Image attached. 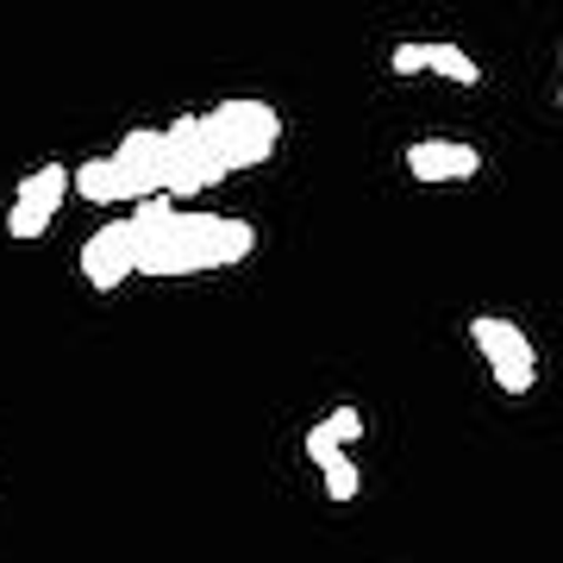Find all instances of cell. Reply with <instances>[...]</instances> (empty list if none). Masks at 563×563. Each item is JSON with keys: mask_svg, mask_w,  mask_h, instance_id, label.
I'll return each mask as SVG.
<instances>
[{"mask_svg": "<svg viewBox=\"0 0 563 563\" xmlns=\"http://www.w3.org/2000/svg\"><path fill=\"white\" fill-rule=\"evenodd\" d=\"M125 232H132V269L139 276H201V269H232L257 251L251 220H239V213H181L169 195L132 207Z\"/></svg>", "mask_w": 563, "mask_h": 563, "instance_id": "obj_1", "label": "cell"}, {"mask_svg": "<svg viewBox=\"0 0 563 563\" xmlns=\"http://www.w3.org/2000/svg\"><path fill=\"white\" fill-rule=\"evenodd\" d=\"M195 120H201V151L220 176L257 169L282 139V113L269 101H220L213 113H195Z\"/></svg>", "mask_w": 563, "mask_h": 563, "instance_id": "obj_2", "label": "cell"}, {"mask_svg": "<svg viewBox=\"0 0 563 563\" xmlns=\"http://www.w3.org/2000/svg\"><path fill=\"white\" fill-rule=\"evenodd\" d=\"M470 339H476V351L488 357L501 395H526V388L539 383V351H532V339H526L514 320H501V313H476V320H470Z\"/></svg>", "mask_w": 563, "mask_h": 563, "instance_id": "obj_3", "label": "cell"}, {"mask_svg": "<svg viewBox=\"0 0 563 563\" xmlns=\"http://www.w3.org/2000/svg\"><path fill=\"white\" fill-rule=\"evenodd\" d=\"M107 188H113V207H139L163 195V132L157 125L120 139V151L107 157Z\"/></svg>", "mask_w": 563, "mask_h": 563, "instance_id": "obj_4", "label": "cell"}, {"mask_svg": "<svg viewBox=\"0 0 563 563\" xmlns=\"http://www.w3.org/2000/svg\"><path fill=\"white\" fill-rule=\"evenodd\" d=\"M76 269L95 295H113V288L132 276V232H125V220H107L101 232H88L81 251H76Z\"/></svg>", "mask_w": 563, "mask_h": 563, "instance_id": "obj_5", "label": "cell"}, {"mask_svg": "<svg viewBox=\"0 0 563 563\" xmlns=\"http://www.w3.org/2000/svg\"><path fill=\"white\" fill-rule=\"evenodd\" d=\"M483 169V151L457 139H420L407 144V176L413 181H470Z\"/></svg>", "mask_w": 563, "mask_h": 563, "instance_id": "obj_6", "label": "cell"}, {"mask_svg": "<svg viewBox=\"0 0 563 563\" xmlns=\"http://www.w3.org/2000/svg\"><path fill=\"white\" fill-rule=\"evenodd\" d=\"M63 195H69V163H38V169L20 181V201L38 207V213H51V220H57Z\"/></svg>", "mask_w": 563, "mask_h": 563, "instance_id": "obj_7", "label": "cell"}, {"mask_svg": "<svg viewBox=\"0 0 563 563\" xmlns=\"http://www.w3.org/2000/svg\"><path fill=\"white\" fill-rule=\"evenodd\" d=\"M426 69L444 76V81H457V88H476V81H483V63L470 57L463 44H426Z\"/></svg>", "mask_w": 563, "mask_h": 563, "instance_id": "obj_8", "label": "cell"}, {"mask_svg": "<svg viewBox=\"0 0 563 563\" xmlns=\"http://www.w3.org/2000/svg\"><path fill=\"white\" fill-rule=\"evenodd\" d=\"M76 195L88 207H113V188H107V157H88V163H76Z\"/></svg>", "mask_w": 563, "mask_h": 563, "instance_id": "obj_9", "label": "cell"}, {"mask_svg": "<svg viewBox=\"0 0 563 563\" xmlns=\"http://www.w3.org/2000/svg\"><path fill=\"white\" fill-rule=\"evenodd\" d=\"M320 476H325V495H332V501H357V463L344 457V451L320 463Z\"/></svg>", "mask_w": 563, "mask_h": 563, "instance_id": "obj_10", "label": "cell"}, {"mask_svg": "<svg viewBox=\"0 0 563 563\" xmlns=\"http://www.w3.org/2000/svg\"><path fill=\"white\" fill-rule=\"evenodd\" d=\"M320 426H325V439L339 444V451H344L351 439H363V413H357V407H332Z\"/></svg>", "mask_w": 563, "mask_h": 563, "instance_id": "obj_11", "label": "cell"}, {"mask_svg": "<svg viewBox=\"0 0 563 563\" xmlns=\"http://www.w3.org/2000/svg\"><path fill=\"white\" fill-rule=\"evenodd\" d=\"M7 232H13V239H44V232H51V213L13 201V213H7Z\"/></svg>", "mask_w": 563, "mask_h": 563, "instance_id": "obj_12", "label": "cell"}, {"mask_svg": "<svg viewBox=\"0 0 563 563\" xmlns=\"http://www.w3.org/2000/svg\"><path fill=\"white\" fill-rule=\"evenodd\" d=\"M388 69H395V76H426V44H395Z\"/></svg>", "mask_w": 563, "mask_h": 563, "instance_id": "obj_13", "label": "cell"}, {"mask_svg": "<svg viewBox=\"0 0 563 563\" xmlns=\"http://www.w3.org/2000/svg\"><path fill=\"white\" fill-rule=\"evenodd\" d=\"M307 457H313V463H325V457H339V444L325 439V426H313V432H307Z\"/></svg>", "mask_w": 563, "mask_h": 563, "instance_id": "obj_14", "label": "cell"}, {"mask_svg": "<svg viewBox=\"0 0 563 563\" xmlns=\"http://www.w3.org/2000/svg\"><path fill=\"white\" fill-rule=\"evenodd\" d=\"M558 107H563V95H558Z\"/></svg>", "mask_w": 563, "mask_h": 563, "instance_id": "obj_15", "label": "cell"}]
</instances>
